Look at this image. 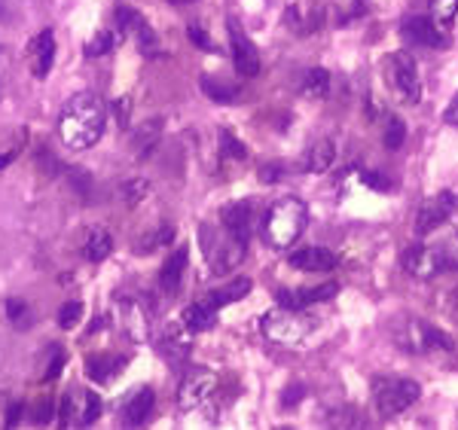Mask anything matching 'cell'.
<instances>
[{"label": "cell", "instance_id": "83f0119b", "mask_svg": "<svg viewBox=\"0 0 458 430\" xmlns=\"http://www.w3.org/2000/svg\"><path fill=\"white\" fill-rule=\"evenodd\" d=\"M220 159H235V162H241V159H248V150H245V143H241L239 138H235L233 132H220Z\"/></svg>", "mask_w": 458, "mask_h": 430}, {"label": "cell", "instance_id": "9c48e42d", "mask_svg": "<svg viewBox=\"0 0 458 430\" xmlns=\"http://www.w3.org/2000/svg\"><path fill=\"white\" fill-rule=\"evenodd\" d=\"M214 385H217V378H214L211 369H202V367L190 369L181 382V391H177L181 410H196V406H202L205 400H209V393L214 391Z\"/></svg>", "mask_w": 458, "mask_h": 430}, {"label": "cell", "instance_id": "8d00e7d4", "mask_svg": "<svg viewBox=\"0 0 458 430\" xmlns=\"http://www.w3.org/2000/svg\"><path fill=\"white\" fill-rule=\"evenodd\" d=\"M443 123H446V126H455V128H458V92L453 95V101L446 104V110H443Z\"/></svg>", "mask_w": 458, "mask_h": 430}, {"label": "cell", "instance_id": "7402d4cb", "mask_svg": "<svg viewBox=\"0 0 458 430\" xmlns=\"http://www.w3.org/2000/svg\"><path fill=\"white\" fill-rule=\"evenodd\" d=\"M333 162H336V147H333V141H327V138H321L309 153H306V171H312V174L331 171Z\"/></svg>", "mask_w": 458, "mask_h": 430}, {"label": "cell", "instance_id": "603a6c76", "mask_svg": "<svg viewBox=\"0 0 458 430\" xmlns=\"http://www.w3.org/2000/svg\"><path fill=\"white\" fill-rule=\"evenodd\" d=\"M110 250H113V239H110V232L107 229H92L89 235H86V241H83V256L89 263H102L110 256Z\"/></svg>", "mask_w": 458, "mask_h": 430}, {"label": "cell", "instance_id": "f1b7e54d", "mask_svg": "<svg viewBox=\"0 0 458 430\" xmlns=\"http://www.w3.org/2000/svg\"><path fill=\"white\" fill-rule=\"evenodd\" d=\"M404 141H406V126H404V119H400V117H391V119H388V126H385V147H388V150H400V147H404Z\"/></svg>", "mask_w": 458, "mask_h": 430}, {"label": "cell", "instance_id": "f35d334b", "mask_svg": "<svg viewBox=\"0 0 458 430\" xmlns=\"http://www.w3.org/2000/svg\"><path fill=\"white\" fill-rule=\"evenodd\" d=\"M19 415H21V403H12L10 406V412H6V427H12L19 421Z\"/></svg>", "mask_w": 458, "mask_h": 430}, {"label": "cell", "instance_id": "ba28073f", "mask_svg": "<svg viewBox=\"0 0 458 430\" xmlns=\"http://www.w3.org/2000/svg\"><path fill=\"white\" fill-rule=\"evenodd\" d=\"M455 211H458V196H455V192H449V190H443V192L431 196L425 205L419 207L413 229H416L419 239H425V235H431L434 229H440L443 223H446Z\"/></svg>", "mask_w": 458, "mask_h": 430}, {"label": "cell", "instance_id": "ab89813d", "mask_svg": "<svg viewBox=\"0 0 458 430\" xmlns=\"http://www.w3.org/2000/svg\"><path fill=\"white\" fill-rule=\"evenodd\" d=\"M53 418V406L49 403H40V410H37V421H49Z\"/></svg>", "mask_w": 458, "mask_h": 430}, {"label": "cell", "instance_id": "3957f363", "mask_svg": "<svg viewBox=\"0 0 458 430\" xmlns=\"http://www.w3.org/2000/svg\"><path fill=\"white\" fill-rule=\"evenodd\" d=\"M419 382L413 378H404V376H379L373 378V403H376V412L379 418H397L410 410L413 403L419 400Z\"/></svg>", "mask_w": 458, "mask_h": 430}, {"label": "cell", "instance_id": "5b68a950", "mask_svg": "<svg viewBox=\"0 0 458 430\" xmlns=\"http://www.w3.org/2000/svg\"><path fill=\"white\" fill-rule=\"evenodd\" d=\"M385 77H388L391 89L404 104H419L421 101V80L416 61L410 59V53H391L385 59Z\"/></svg>", "mask_w": 458, "mask_h": 430}, {"label": "cell", "instance_id": "7c38bea8", "mask_svg": "<svg viewBox=\"0 0 458 430\" xmlns=\"http://www.w3.org/2000/svg\"><path fill=\"white\" fill-rule=\"evenodd\" d=\"M245 247L248 245L235 241L229 232H226V239L220 241V245H209V241H205V250H209V263H211L214 275H226V272H233L235 266H239L241 256H245Z\"/></svg>", "mask_w": 458, "mask_h": 430}, {"label": "cell", "instance_id": "5bb4252c", "mask_svg": "<svg viewBox=\"0 0 458 430\" xmlns=\"http://www.w3.org/2000/svg\"><path fill=\"white\" fill-rule=\"evenodd\" d=\"M400 34H404V37L410 40V43H419V46H431V49L443 46V34H440V28L434 25L431 16L404 19V25H400Z\"/></svg>", "mask_w": 458, "mask_h": 430}, {"label": "cell", "instance_id": "ee69618b", "mask_svg": "<svg viewBox=\"0 0 458 430\" xmlns=\"http://www.w3.org/2000/svg\"><path fill=\"white\" fill-rule=\"evenodd\" d=\"M455 235H458V232H455Z\"/></svg>", "mask_w": 458, "mask_h": 430}, {"label": "cell", "instance_id": "484cf974", "mask_svg": "<svg viewBox=\"0 0 458 430\" xmlns=\"http://www.w3.org/2000/svg\"><path fill=\"white\" fill-rule=\"evenodd\" d=\"M428 12H431V19L438 28H453V21L458 16V0H431Z\"/></svg>", "mask_w": 458, "mask_h": 430}, {"label": "cell", "instance_id": "d6a6232c", "mask_svg": "<svg viewBox=\"0 0 458 430\" xmlns=\"http://www.w3.org/2000/svg\"><path fill=\"white\" fill-rule=\"evenodd\" d=\"M147 190H150L147 181H128V183H126V202H128V205H138L141 199L147 196Z\"/></svg>", "mask_w": 458, "mask_h": 430}, {"label": "cell", "instance_id": "44dd1931", "mask_svg": "<svg viewBox=\"0 0 458 430\" xmlns=\"http://www.w3.org/2000/svg\"><path fill=\"white\" fill-rule=\"evenodd\" d=\"M248 293H250V278H235V281H229L226 287H220V290H211L209 296H205V303L214 305V308H224L229 303L245 299Z\"/></svg>", "mask_w": 458, "mask_h": 430}, {"label": "cell", "instance_id": "7bdbcfd3", "mask_svg": "<svg viewBox=\"0 0 458 430\" xmlns=\"http://www.w3.org/2000/svg\"><path fill=\"white\" fill-rule=\"evenodd\" d=\"M168 4H175V6H184V4H196V0H168Z\"/></svg>", "mask_w": 458, "mask_h": 430}, {"label": "cell", "instance_id": "4dcf8cb0", "mask_svg": "<svg viewBox=\"0 0 458 430\" xmlns=\"http://www.w3.org/2000/svg\"><path fill=\"white\" fill-rule=\"evenodd\" d=\"M80 318H83V303H64L61 305V312H59V327L61 329H74L77 324H80Z\"/></svg>", "mask_w": 458, "mask_h": 430}, {"label": "cell", "instance_id": "d4e9b609", "mask_svg": "<svg viewBox=\"0 0 458 430\" xmlns=\"http://www.w3.org/2000/svg\"><path fill=\"white\" fill-rule=\"evenodd\" d=\"M331 92V74L324 68H312L309 74L303 77V95L309 98H324Z\"/></svg>", "mask_w": 458, "mask_h": 430}, {"label": "cell", "instance_id": "1f68e13d", "mask_svg": "<svg viewBox=\"0 0 458 430\" xmlns=\"http://www.w3.org/2000/svg\"><path fill=\"white\" fill-rule=\"evenodd\" d=\"M98 415H102V400H98V393H86V397H83V412H80V425H95Z\"/></svg>", "mask_w": 458, "mask_h": 430}, {"label": "cell", "instance_id": "f546056e", "mask_svg": "<svg viewBox=\"0 0 458 430\" xmlns=\"http://www.w3.org/2000/svg\"><path fill=\"white\" fill-rule=\"evenodd\" d=\"M110 49H113V34H110V31H98L95 37L86 43L83 53L89 55V59H98V55H107Z\"/></svg>", "mask_w": 458, "mask_h": 430}, {"label": "cell", "instance_id": "8992f818", "mask_svg": "<svg viewBox=\"0 0 458 430\" xmlns=\"http://www.w3.org/2000/svg\"><path fill=\"white\" fill-rule=\"evenodd\" d=\"M260 327H263V333H266L272 342L293 345V342H299L303 336H309L312 320L303 318L299 312H293V308H275V312L263 314Z\"/></svg>", "mask_w": 458, "mask_h": 430}, {"label": "cell", "instance_id": "6da1fadb", "mask_svg": "<svg viewBox=\"0 0 458 430\" xmlns=\"http://www.w3.org/2000/svg\"><path fill=\"white\" fill-rule=\"evenodd\" d=\"M107 123V107L95 92H77L68 98L59 117V134L64 147L70 150H89L95 147Z\"/></svg>", "mask_w": 458, "mask_h": 430}, {"label": "cell", "instance_id": "4316f807", "mask_svg": "<svg viewBox=\"0 0 458 430\" xmlns=\"http://www.w3.org/2000/svg\"><path fill=\"white\" fill-rule=\"evenodd\" d=\"M171 239H175V226H162V229H153V232H150L147 239H141L138 245H135V250H138V254H153L156 247L168 245Z\"/></svg>", "mask_w": 458, "mask_h": 430}, {"label": "cell", "instance_id": "ac0fdd59", "mask_svg": "<svg viewBox=\"0 0 458 430\" xmlns=\"http://www.w3.org/2000/svg\"><path fill=\"white\" fill-rule=\"evenodd\" d=\"M153 403H156V393L150 391V388H141V391L135 393V397L126 403V410H123V425H126V427H141V425H147L150 412H153Z\"/></svg>", "mask_w": 458, "mask_h": 430}, {"label": "cell", "instance_id": "52a82bcc", "mask_svg": "<svg viewBox=\"0 0 458 430\" xmlns=\"http://www.w3.org/2000/svg\"><path fill=\"white\" fill-rule=\"evenodd\" d=\"M397 342L413 354H431V351H453L455 342L443 329L425 324V320H406V329L397 333Z\"/></svg>", "mask_w": 458, "mask_h": 430}, {"label": "cell", "instance_id": "e575fe53", "mask_svg": "<svg viewBox=\"0 0 458 430\" xmlns=\"http://www.w3.org/2000/svg\"><path fill=\"white\" fill-rule=\"evenodd\" d=\"M361 181L367 183L370 190H379V192H391V186H395V183L388 181V177H382V174H373V171H364V174H361Z\"/></svg>", "mask_w": 458, "mask_h": 430}, {"label": "cell", "instance_id": "9a60e30c", "mask_svg": "<svg viewBox=\"0 0 458 430\" xmlns=\"http://www.w3.org/2000/svg\"><path fill=\"white\" fill-rule=\"evenodd\" d=\"M220 223H224V229L233 235L235 241L248 245V239H250V205L248 202L226 205L224 211H220Z\"/></svg>", "mask_w": 458, "mask_h": 430}, {"label": "cell", "instance_id": "b9f144b4", "mask_svg": "<svg viewBox=\"0 0 458 430\" xmlns=\"http://www.w3.org/2000/svg\"><path fill=\"white\" fill-rule=\"evenodd\" d=\"M12 159H16V153H0V171H4Z\"/></svg>", "mask_w": 458, "mask_h": 430}, {"label": "cell", "instance_id": "7a4b0ae2", "mask_svg": "<svg viewBox=\"0 0 458 430\" xmlns=\"http://www.w3.org/2000/svg\"><path fill=\"white\" fill-rule=\"evenodd\" d=\"M306 223H309V207H306L303 199L284 196L269 207L266 220H263V239H266L269 247L288 250L303 235Z\"/></svg>", "mask_w": 458, "mask_h": 430}, {"label": "cell", "instance_id": "2e32d148", "mask_svg": "<svg viewBox=\"0 0 458 430\" xmlns=\"http://www.w3.org/2000/svg\"><path fill=\"white\" fill-rule=\"evenodd\" d=\"M187 263H190V250L187 245L177 247L175 254L162 263V272H159V287L162 293H177L181 290V281H184V272H187Z\"/></svg>", "mask_w": 458, "mask_h": 430}, {"label": "cell", "instance_id": "60d3db41", "mask_svg": "<svg viewBox=\"0 0 458 430\" xmlns=\"http://www.w3.org/2000/svg\"><path fill=\"white\" fill-rule=\"evenodd\" d=\"M260 177H263V181H275V177H278V168H263V171H260Z\"/></svg>", "mask_w": 458, "mask_h": 430}, {"label": "cell", "instance_id": "d590c367", "mask_svg": "<svg viewBox=\"0 0 458 430\" xmlns=\"http://www.w3.org/2000/svg\"><path fill=\"white\" fill-rule=\"evenodd\" d=\"M187 34H190L192 46L205 49V53H211V49H214V43L209 40V34H205V31H202V28H199V25H190V28H187Z\"/></svg>", "mask_w": 458, "mask_h": 430}, {"label": "cell", "instance_id": "836d02e7", "mask_svg": "<svg viewBox=\"0 0 458 430\" xmlns=\"http://www.w3.org/2000/svg\"><path fill=\"white\" fill-rule=\"evenodd\" d=\"M64 361H68V354H64L59 345H53V363H49V369H46V376H43V378H46V382H55L61 367H64Z\"/></svg>", "mask_w": 458, "mask_h": 430}, {"label": "cell", "instance_id": "277c9868", "mask_svg": "<svg viewBox=\"0 0 458 430\" xmlns=\"http://www.w3.org/2000/svg\"><path fill=\"white\" fill-rule=\"evenodd\" d=\"M400 266H404V272L410 278H416V281H434L438 275L453 269L455 263L449 260L446 250L416 245V247H406L404 254H400Z\"/></svg>", "mask_w": 458, "mask_h": 430}, {"label": "cell", "instance_id": "cb8c5ba5", "mask_svg": "<svg viewBox=\"0 0 458 430\" xmlns=\"http://www.w3.org/2000/svg\"><path fill=\"white\" fill-rule=\"evenodd\" d=\"M202 92L217 104H233L239 98V85H229L224 80H214V77H202Z\"/></svg>", "mask_w": 458, "mask_h": 430}, {"label": "cell", "instance_id": "8fae6325", "mask_svg": "<svg viewBox=\"0 0 458 430\" xmlns=\"http://www.w3.org/2000/svg\"><path fill=\"white\" fill-rule=\"evenodd\" d=\"M339 293V284L327 281V284H318V287H306V290H278L275 299L282 308H293V312H303L309 305H318V303H327Z\"/></svg>", "mask_w": 458, "mask_h": 430}, {"label": "cell", "instance_id": "e0dca14e", "mask_svg": "<svg viewBox=\"0 0 458 430\" xmlns=\"http://www.w3.org/2000/svg\"><path fill=\"white\" fill-rule=\"evenodd\" d=\"M123 367H126L123 357H113V354H107V351H98V354L86 357V376H89L92 382H98V385L110 382V378L117 376Z\"/></svg>", "mask_w": 458, "mask_h": 430}, {"label": "cell", "instance_id": "d6986e66", "mask_svg": "<svg viewBox=\"0 0 458 430\" xmlns=\"http://www.w3.org/2000/svg\"><path fill=\"white\" fill-rule=\"evenodd\" d=\"M53 61H55V37L53 31H40L37 37H34V77H46L49 70H53Z\"/></svg>", "mask_w": 458, "mask_h": 430}, {"label": "cell", "instance_id": "30bf717a", "mask_svg": "<svg viewBox=\"0 0 458 430\" xmlns=\"http://www.w3.org/2000/svg\"><path fill=\"white\" fill-rule=\"evenodd\" d=\"M229 46H233L235 70H239L241 77H257V74H260V53H257V46L245 37V31H241L233 19H229Z\"/></svg>", "mask_w": 458, "mask_h": 430}, {"label": "cell", "instance_id": "4fadbf2b", "mask_svg": "<svg viewBox=\"0 0 458 430\" xmlns=\"http://www.w3.org/2000/svg\"><path fill=\"white\" fill-rule=\"evenodd\" d=\"M288 263L299 272H333L339 266V256L327 247H303V250H293Z\"/></svg>", "mask_w": 458, "mask_h": 430}, {"label": "cell", "instance_id": "ffe728a7", "mask_svg": "<svg viewBox=\"0 0 458 430\" xmlns=\"http://www.w3.org/2000/svg\"><path fill=\"white\" fill-rule=\"evenodd\" d=\"M214 324H217V308L209 305L205 299L187 305V312H184V327L190 333H205V329H214Z\"/></svg>", "mask_w": 458, "mask_h": 430}, {"label": "cell", "instance_id": "74e56055", "mask_svg": "<svg viewBox=\"0 0 458 430\" xmlns=\"http://www.w3.org/2000/svg\"><path fill=\"white\" fill-rule=\"evenodd\" d=\"M25 312H28V305L21 303V299H10V303H6V314H10V320H21L25 318Z\"/></svg>", "mask_w": 458, "mask_h": 430}]
</instances>
